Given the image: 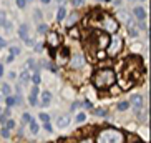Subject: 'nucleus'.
I'll list each match as a JSON object with an SVG mask.
<instances>
[{
	"instance_id": "nucleus-1",
	"label": "nucleus",
	"mask_w": 151,
	"mask_h": 143,
	"mask_svg": "<svg viewBox=\"0 0 151 143\" xmlns=\"http://www.w3.org/2000/svg\"><path fill=\"white\" fill-rule=\"evenodd\" d=\"M115 72L111 70V68H100V70L95 72L93 75V85L100 90H106L110 88L113 83H115Z\"/></svg>"
},
{
	"instance_id": "nucleus-2",
	"label": "nucleus",
	"mask_w": 151,
	"mask_h": 143,
	"mask_svg": "<svg viewBox=\"0 0 151 143\" xmlns=\"http://www.w3.org/2000/svg\"><path fill=\"white\" fill-rule=\"evenodd\" d=\"M124 135L116 128H103L96 136V143H123Z\"/></svg>"
},
{
	"instance_id": "nucleus-3",
	"label": "nucleus",
	"mask_w": 151,
	"mask_h": 143,
	"mask_svg": "<svg viewBox=\"0 0 151 143\" xmlns=\"http://www.w3.org/2000/svg\"><path fill=\"white\" fill-rule=\"evenodd\" d=\"M131 73H134V77H139V73H141V60H139V57H129V58H126L124 75L131 77Z\"/></svg>"
},
{
	"instance_id": "nucleus-4",
	"label": "nucleus",
	"mask_w": 151,
	"mask_h": 143,
	"mask_svg": "<svg viewBox=\"0 0 151 143\" xmlns=\"http://www.w3.org/2000/svg\"><path fill=\"white\" fill-rule=\"evenodd\" d=\"M108 50L106 53L110 55V57H115V55L120 53V50L123 48V40H121L120 35H116V33H113V37H111V40L108 42Z\"/></svg>"
},
{
	"instance_id": "nucleus-5",
	"label": "nucleus",
	"mask_w": 151,
	"mask_h": 143,
	"mask_svg": "<svg viewBox=\"0 0 151 143\" xmlns=\"http://www.w3.org/2000/svg\"><path fill=\"white\" fill-rule=\"evenodd\" d=\"M101 27L105 28L108 33H115V32L118 30V22H116L113 17H110V15H105V18L101 20Z\"/></svg>"
},
{
	"instance_id": "nucleus-6",
	"label": "nucleus",
	"mask_w": 151,
	"mask_h": 143,
	"mask_svg": "<svg viewBox=\"0 0 151 143\" xmlns=\"http://www.w3.org/2000/svg\"><path fill=\"white\" fill-rule=\"evenodd\" d=\"M85 65V57L81 53H73V57H70V67L75 70H80Z\"/></svg>"
},
{
	"instance_id": "nucleus-7",
	"label": "nucleus",
	"mask_w": 151,
	"mask_h": 143,
	"mask_svg": "<svg viewBox=\"0 0 151 143\" xmlns=\"http://www.w3.org/2000/svg\"><path fill=\"white\" fill-rule=\"evenodd\" d=\"M47 42H48V45L52 48H57V47H60V35H58L57 32H48Z\"/></svg>"
},
{
	"instance_id": "nucleus-8",
	"label": "nucleus",
	"mask_w": 151,
	"mask_h": 143,
	"mask_svg": "<svg viewBox=\"0 0 151 143\" xmlns=\"http://www.w3.org/2000/svg\"><path fill=\"white\" fill-rule=\"evenodd\" d=\"M129 105H133V108L136 110V112H139L143 107V98H141V95H133L131 97V100H129Z\"/></svg>"
},
{
	"instance_id": "nucleus-9",
	"label": "nucleus",
	"mask_w": 151,
	"mask_h": 143,
	"mask_svg": "<svg viewBox=\"0 0 151 143\" xmlns=\"http://www.w3.org/2000/svg\"><path fill=\"white\" fill-rule=\"evenodd\" d=\"M68 55H70L68 48H65V47H63V48H62V53L58 52V55H57V62H58V65H63V63H67Z\"/></svg>"
},
{
	"instance_id": "nucleus-10",
	"label": "nucleus",
	"mask_w": 151,
	"mask_h": 143,
	"mask_svg": "<svg viewBox=\"0 0 151 143\" xmlns=\"http://www.w3.org/2000/svg\"><path fill=\"white\" fill-rule=\"evenodd\" d=\"M133 14H134L138 22H145V18H146V10L143 9V7H134Z\"/></svg>"
},
{
	"instance_id": "nucleus-11",
	"label": "nucleus",
	"mask_w": 151,
	"mask_h": 143,
	"mask_svg": "<svg viewBox=\"0 0 151 143\" xmlns=\"http://www.w3.org/2000/svg\"><path fill=\"white\" fill-rule=\"evenodd\" d=\"M57 125L60 126V128H67V126L70 125V116H68V115H62V116H58Z\"/></svg>"
},
{
	"instance_id": "nucleus-12",
	"label": "nucleus",
	"mask_w": 151,
	"mask_h": 143,
	"mask_svg": "<svg viewBox=\"0 0 151 143\" xmlns=\"http://www.w3.org/2000/svg\"><path fill=\"white\" fill-rule=\"evenodd\" d=\"M18 35H20V38L22 40H25V42H28L30 38H28V25H20V28H18Z\"/></svg>"
},
{
	"instance_id": "nucleus-13",
	"label": "nucleus",
	"mask_w": 151,
	"mask_h": 143,
	"mask_svg": "<svg viewBox=\"0 0 151 143\" xmlns=\"http://www.w3.org/2000/svg\"><path fill=\"white\" fill-rule=\"evenodd\" d=\"M37 95H38V87H33L30 97H28V102H30V105H33V107L38 103V100H37Z\"/></svg>"
},
{
	"instance_id": "nucleus-14",
	"label": "nucleus",
	"mask_w": 151,
	"mask_h": 143,
	"mask_svg": "<svg viewBox=\"0 0 151 143\" xmlns=\"http://www.w3.org/2000/svg\"><path fill=\"white\" fill-rule=\"evenodd\" d=\"M50 102H52V93L50 92H43L42 93V105L47 107V105H50Z\"/></svg>"
},
{
	"instance_id": "nucleus-15",
	"label": "nucleus",
	"mask_w": 151,
	"mask_h": 143,
	"mask_svg": "<svg viewBox=\"0 0 151 143\" xmlns=\"http://www.w3.org/2000/svg\"><path fill=\"white\" fill-rule=\"evenodd\" d=\"M20 82H22V83H28V82H30V72L28 70L20 72Z\"/></svg>"
},
{
	"instance_id": "nucleus-16",
	"label": "nucleus",
	"mask_w": 151,
	"mask_h": 143,
	"mask_svg": "<svg viewBox=\"0 0 151 143\" xmlns=\"http://www.w3.org/2000/svg\"><path fill=\"white\" fill-rule=\"evenodd\" d=\"M76 20H78V14H71L70 17H68V20H67V25H68V27H71V25H75V23H76Z\"/></svg>"
},
{
	"instance_id": "nucleus-17",
	"label": "nucleus",
	"mask_w": 151,
	"mask_h": 143,
	"mask_svg": "<svg viewBox=\"0 0 151 143\" xmlns=\"http://www.w3.org/2000/svg\"><path fill=\"white\" fill-rule=\"evenodd\" d=\"M28 123H30V131H32V133H38V125H37V121L35 120H30Z\"/></svg>"
},
{
	"instance_id": "nucleus-18",
	"label": "nucleus",
	"mask_w": 151,
	"mask_h": 143,
	"mask_svg": "<svg viewBox=\"0 0 151 143\" xmlns=\"http://www.w3.org/2000/svg\"><path fill=\"white\" fill-rule=\"evenodd\" d=\"M0 92H2V95H10V93H12V88H10V85L4 83V85H2V90H0Z\"/></svg>"
},
{
	"instance_id": "nucleus-19",
	"label": "nucleus",
	"mask_w": 151,
	"mask_h": 143,
	"mask_svg": "<svg viewBox=\"0 0 151 143\" xmlns=\"http://www.w3.org/2000/svg\"><path fill=\"white\" fill-rule=\"evenodd\" d=\"M63 18H65V9H63V7H60V9H58V12H57V20L60 22V20H63Z\"/></svg>"
},
{
	"instance_id": "nucleus-20",
	"label": "nucleus",
	"mask_w": 151,
	"mask_h": 143,
	"mask_svg": "<svg viewBox=\"0 0 151 143\" xmlns=\"http://www.w3.org/2000/svg\"><path fill=\"white\" fill-rule=\"evenodd\" d=\"M128 108H129L128 102H120L118 103V110H120V112H124V110H128Z\"/></svg>"
},
{
	"instance_id": "nucleus-21",
	"label": "nucleus",
	"mask_w": 151,
	"mask_h": 143,
	"mask_svg": "<svg viewBox=\"0 0 151 143\" xmlns=\"http://www.w3.org/2000/svg\"><path fill=\"white\" fill-rule=\"evenodd\" d=\"M5 22H7V14H5L4 10H0V25L4 27V25H5Z\"/></svg>"
},
{
	"instance_id": "nucleus-22",
	"label": "nucleus",
	"mask_w": 151,
	"mask_h": 143,
	"mask_svg": "<svg viewBox=\"0 0 151 143\" xmlns=\"http://www.w3.org/2000/svg\"><path fill=\"white\" fill-rule=\"evenodd\" d=\"M9 115H10V110L7 108V110H5L4 113H0V121H5L7 118H9Z\"/></svg>"
},
{
	"instance_id": "nucleus-23",
	"label": "nucleus",
	"mask_w": 151,
	"mask_h": 143,
	"mask_svg": "<svg viewBox=\"0 0 151 143\" xmlns=\"http://www.w3.org/2000/svg\"><path fill=\"white\" fill-rule=\"evenodd\" d=\"M85 120H86V115H85L83 112H81V113H78V115H76V121H78V123H83Z\"/></svg>"
},
{
	"instance_id": "nucleus-24",
	"label": "nucleus",
	"mask_w": 151,
	"mask_h": 143,
	"mask_svg": "<svg viewBox=\"0 0 151 143\" xmlns=\"http://www.w3.org/2000/svg\"><path fill=\"white\" fill-rule=\"evenodd\" d=\"M47 30H48V27H47L45 23H40V25H38V33H47Z\"/></svg>"
},
{
	"instance_id": "nucleus-25",
	"label": "nucleus",
	"mask_w": 151,
	"mask_h": 143,
	"mask_svg": "<svg viewBox=\"0 0 151 143\" xmlns=\"http://www.w3.org/2000/svg\"><path fill=\"white\" fill-rule=\"evenodd\" d=\"M5 128H7V130L15 128V121H14V120H7V123H5Z\"/></svg>"
},
{
	"instance_id": "nucleus-26",
	"label": "nucleus",
	"mask_w": 151,
	"mask_h": 143,
	"mask_svg": "<svg viewBox=\"0 0 151 143\" xmlns=\"http://www.w3.org/2000/svg\"><path fill=\"white\" fill-rule=\"evenodd\" d=\"M32 82H33V83H35V87H37L38 83H40V75H38V73H33V77H32Z\"/></svg>"
},
{
	"instance_id": "nucleus-27",
	"label": "nucleus",
	"mask_w": 151,
	"mask_h": 143,
	"mask_svg": "<svg viewBox=\"0 0 151 143\" xmlns=\"http://www.w3.org/2000/svg\"><path fill=\"white\" fill-rule=\"evenodd\" d=\"M5 102H7V105H9V107H12V105H15V97H7V98H5Z\"/></svg>"
},
{
	"instance_id": "nucleus-28",
	"label": "nucleus",
	"mask_w": 151,
	"mask_h": 143,
	"mask_svg": "<svg viewBox=\"0 0 151 143\" xmlns=\"http://www.w3.org/2000/svg\"><path fill=\"white\" fill-rule=\"evenodd\" d=\"M10 55H20V48H18V47H12V48H10Z\"/></svg>"
},
{
	"instance_id": "nucleus-29",
	"label": "nucleus",
	"mask_w": 151,
	"mask_h": 143,
	"mask_svg": "<svg viewBox=\"0 0 151 143\" xmlns=\"http://www.w3.org/2000/svg\"><path fill=\"white\" fill-rule=\"evenodd\" d=\"M71 4L75 5V7H83V5H85V0H71Z\"/></svg>"
},
{
	"instance_id": "nucleus-30",
	"label": "nucleus",
	"mask_w": 151,
	"mask_h": 143,
	"mask_svg": "<svg viewBox=\"0 0 151 143\" xmlns=\"http://www.w3.org/2000/svg\"><path fill=\"white\" fill-rule=\"evenodd\" d=\"M40 120L43 121V123H47V121H50V116L47 115V113H40Z\"/></svg>"
},
{
	"instance_id": "nucleus-31",
	"label": "nucleus",
	"mask_w": 151,
	"mask_h": 143,
	"mask_svg": "<svg viewBox=\"0 0 151 143\" xmlns=\"http://www.w3.org/2000/svg\"><path fill=\"white\" fill-rule=\"evenodd\" d=\"M95 115H98V116H106V112H105V110H101V108H98V110H95Z\"/></svg>"
},
{
	"instance_id": "nucleus-32",
	"label": "nucleus",
	"mask_w": 151,
	"mask_h": 143,
	"mask_svg": "<svg viewBox=\"0 0 151 143\" xmlns=\"http://www.w3.org/2000/svg\"><path fill=\"white\" fill-rule=\"evenodd\" d=\"M17 2V5L20 7V9H23V7H27V0H15Z\"/></svg>"
},
{
	"instance_id": "nucleus-33",
	"label": "nucleus",
	"mask_w": 151,
	"mask_h": 143,
	"mask_svg": "<svg viewBox=\"0 0 151 143\" xmlns=\"http://www.w3.org/2000/svg\"><path fill=\"white\" fill-rule=\"evenodd\" d=\"M43 128L47 130V131H50V133L53 131V128H52V125H50V121H47V123H43Z\"/></svg>"
},
{
	"instance_id": "nucleus-34",
	"label": "nucleus",
	"mask_w": 151,
	"mask_h": 143,
	"mask_svg": "<svg viewBox=\"0 0 151 143\" xmlns=\"http://www.w3.org/2000/svg\"><path fill=\"white\" fill-rule=\"evenodd\" d=\"M33 14H35V20H37V22H40V18H42V12H40V10H35Z\"/></svg>"
},
{
	"instance_id": "nucleus-35",
	"label": "nucleus",
	"mask_w": 151,
	"mask_h": 143,
	"mask_svg": "<svg viewBox=\"0 0 151 143\" xmlns=\"http://www.w3.org/2000/svg\"><path fill=\"white\" fill-rule=\"evenodd\" d=\"M2 136H4V138H9V136H10V131H9L7 128H4V130H2Z\"/></svg>"
},
{
	"instance_id": "nucleus-36",
	"label": "nucleus",
	"mask_w": 151,
	"mask_h": 143,
	"mask_svg": "<svg viewBox=\"0 0 151 143\" xmlns=\"http://www.w3.org/2000/svg\"><path fill=\"white\" fill-rule=\"evenodd\" d=\"M22 120L25 121V123H28V121H30L32 118H30V115H28V113H23V116H22Z\"/></svg>"
},
{
	"instance_id": "nucleus-37",
	"label": "nucleus",
	"mask_w": 151,
	"mask_h": 143,
	"mask_svg": "<svg viewBox=\"0 0 151 143\" xmlns=\"http://www.w3.org/2000/svg\"><path fill=\"white\" fill-rule=\"evenodd\" d=\"M70 35H71V37H75V38H78V30H76V28H73V30L70 32Z\"/></svg>"
},
{
	"instance_id": "nucleus-38",
	"label": "nucleus",
	"mask_w": 151,
	"mask_h": 143,
	"mask_svg": "<svg viewBox=\"0 0 151 143\" xmlns=\"http://www.w3.org/2000/svg\"><path fill=\"white\" fill-rule=\"evenodd\" d=\"M4 27H5V30H12V23H10V22H5Z\"/></svg>"
},
{
	"instance_id": "nucleus-39",
	"label": "nucleus",
	"mask_w": 151,
	"mask_h": 143,
	"mask_svg": "<svg viewBox=\"0 0 151 143\" xmlns=\"http://www.w3.org/2000/svg\"><path fill=\"white\" fill-rule=\"evenodd\" d=\"M83 107H85V108H91V103H90L88 100H85V102H83Z\"/></svg>"
},
{
	"instance_id": "nucleus-40",
	"label": "nucleus",
	"mask_w": 151,
	"mask_h": 143,
	"mask_svg": "<svg viewBox=\"0 0 151 143\" xmlns=\"http://www.w3.org/2000/svg\"><path fill=\"white\" fill-rule=\"evenodd\" d=\"M80 143H93V140H91V138H83Z\"/></svg>"
},
{
	"instance_id": "nucleus-41",
	"label": "nucleus",
	"mask_w": 151,
	"mask_h": 143,
	"mask_svg": "<svg viewBox=\"0 0 151 143\" xmlns=\"http://www.w3.org/2000/svg\"><path fill=\"white\" fill-rule=\"evenodd\" d=\"M7 60V63H10V62H14V55H9V57L5 58Z\"/></svg>"
},
{
	"instance_id": "nucleus-42",
	"label": "nucleus",
	"mask_w": 151,
	"mask_h": 143,
	"mask_svg": "<svg viewBox=\"0 0 151 143\" xmlns=\"http://www.w3.org/2000/svg\"><path fill=\"white\" fill-rule=\"evenodd\" d=\"M78 107H80V103H78V102H75V103H73V105H71V110H76V108H78Z\"/></svg>"
},
{
	"instance_id": "nucleus-43",
	"label": "nucleus",
	"mask_w": 151,
	"mask_h": 143,
	"mask_svg": "<svg viewBox=\"0 0 151 143\" xmlns=\"http://www.w3.org/2000/svg\"><path fill=\"white\" fill-rule=\"evenodd\" d=\"M5 45H7V43H5V40L2 38V37H0V48H4Z\"/></svg>"
},
{
	"instance_id": "nucleus-44",
	"label": "nucleus",
	"mask_w": 151,
	"mask_h": 143,
	"mask_svg": "<svg viewBox=\"0 0 151 143\" xmlns=\"http://www.w3.org/2000/svg\"><path fill=\"white\" fill-rule=\"evenodd\" d=\"M4 75V65H0V77Z\"/></svg>"
},
{
	"instance_id": "nucleus-45",
	"label": "nucleus",
	"mask_w": 151,
	"mask_h": 143,
	"mask_svg": "<svg viewBox=\"0 0 151 143\" xmlns=\"http://www.w3.org/2000/svg\"><path fill=\"white\" fill-rule=\"evenodd\" d=\"M40 2H42V4H47V5H48V2H50V0H40Z\"/></svg>"
},
{
	"instance_id": "nucleus-46",
	"label": "nucleus",
	"mask_w": 151,
	"mask_h": 143,
	"mask_svg": "<svg viewBox=\"0 0 151 143\" xmlns=\"http://www.w3.org/2000/svg\"><path fill=\"white\" fill-rule=\"evenodd\" d=\"M0 113H2V107H0Z\"/></svg>"
},
{
	"instance_id": "nucleus-47",
	"label": "nucleus",
	"mask_w": 151,
	"mask_h": 143,
	"mask_svg": "<svg viewBox=\"0 0 151 143\" xmlns=\"http://www.w3.org/2000/svg\"><path fill=\"white\" fill-rule=\"evenodd\" d=\"M138 143H141V142H138Z\"/></svg>"
},
{
	"instance_id": "nucleus-48",
	"label": "nucleus",
	"mask_w": 151,
	"mask_h": 143,
	"mask_svg": "<svg viewBox=\"0 0 151 143\" xmlns=\"http://www.w3.org/2000/svg\"><path fill=\"white\" fill-rule=\"evenodd\" d=\"M58 2H60V0H58Z\"/></svg>"
}]
</instances>
